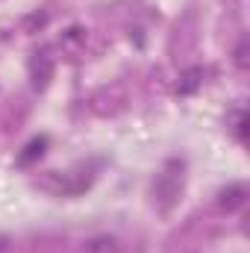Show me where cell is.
<instances>
[{
    "label": "cell",
    "mask_w": 250,
    "mask_h": 253,
    "mask_svg": "<svg viewBox=\"0 0 250 253\" xmlns=\"http://www.w3.org/2000/svg\"><path fill=\"white\" fill-rule=\"evenodd\" d=\"M236 65L242 71L248 68V42H239V47H236Z\"/></svg>",
    "instance_id": "7"
},
{
    "label": "cell",
    "mask_w": 250,
    "mask_h": 253,
    "mask_svg": "<svg viewBox=\"0 0 250 253\" xmlns=\"http://www.w3.org/2000/svg\"><path fill=\"white\" fill-rule=\"evenodd\" d=\"M80 253H118V239L109 236V233H100V236H91L83 242V251Z\"/></svg>",
    "instance_id": "3"
},
{
    "label": "cell",
    "mask_w": 250,
    "mask_h": 253,
    "mask_svg": "<svg viewBox=\"0 0 250 253\" xmlns=\"http://www.w3.org/2000/svg\"><path fill=\"white\" fill-rule=\"evenodd\" d=\"M218 203H221V209H227V212L242 209V206L248 203V186H245V183H233V186H227V189L218 194Z\"/></svg>",
    "instance_id": "2"
},
{
    "label": "cell",
    "mask_w": 250,
    "mask_h": 253,
    "mask_svg": "<svg viewBox=\"0 0 250 253\" xmlns=\"http://www.w3.org/2000/svg\"><path fill=\"white\" fill-rule=\"evenodd\" d=\"M50 77H53V62H50L47 56H39V59L33 62V85H36V88H44Z\"/></svg>",
    "instance_id": "4"
},
{
    "label": "cell",
    "mask_w": 250,
    "mask_h": 253,
    "mask_svg": "<svg viewBox=\"0 0 250 253\" xmlns=\"http://www.w3.org/2000/svg\"><path fill=\"white\" fill-rule=\"evenodd\" d=\"M6 251V239H3V236H0V253Z\"/></svg>",
    "instance_id": "8"
},
{
    "label": "cell",
    "mask_w": 250,
    "mask_h": 253,
    "mask_svg": "<svg viewBox=\"0 0 250 253\" xmlns=\"http://www.w3.org/2000/svg\"><path fill=\"white\" fill-rule=\"evenodd\" d=\"M44 144H47L44 138H36V141H30V144H27V153H21V159H18V162H21V165L33 162L36 156H42V147H44Z\"/></svg>",
    "instance_id": "6"
},
{
    "label": "cell",
    "mask_w": 250,
    "mask_h": 253,
    "mask_svg": "<svg viewBox=\"0 0 250 253\" xmlns=\"http://www.w3.org/2000/svg\"><path fill=\"white\" fill-rule=\"evenodd\" d=\"M156 200H159V206H162V212H168L174 203H177V197H180V191H183V165L177 162V159H171L165 168H162V174L156 177Z\"/></svg>",
    "instance_id": "1"
},
{
    "label": "cell",
    "mask_w": 250,
    "mask_h": 253,
    "mask_svg": "<svg viewBox=\"0 0 250 253\" xmlns=\"http://www.w3.org/2000/svg\"><path fill=\"white\" fill-rule=\"evenodd\" d=\"M200 77H203V71H200V68H191V71H186V74L180 77V94H191V91L200 85Z\"/></svg>",
    "instance_id": "5"
}]
</instances>
